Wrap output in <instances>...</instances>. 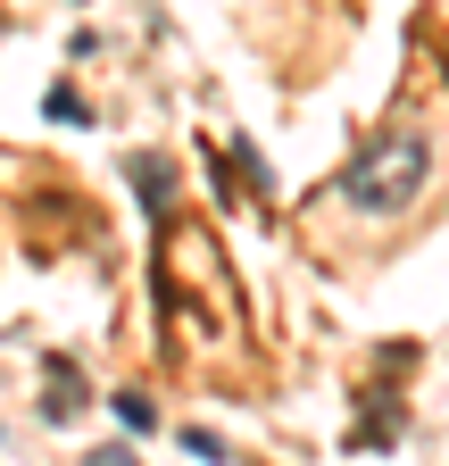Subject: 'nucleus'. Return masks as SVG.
Returning a JSON list of instances; mask_svg holds the SVG:
<instances>
[{
  "instance_id": "2",
  "label": "nucleus",
  "mask_w": 449,
  "mask_h": 466,
  "mask_svg": "<svg viewBox=\"0 0 449 466\" xmlns=\"http://www.w3.org/2000/svg\"><path fill=\"white\" fill-rule=\"evenodd\" d=\"M42 408H50V417H75V408H84V383H75V367H67V359L50 367V391H42Z\"/></svg>"
},
{
  "instance_id": "4",
  "label": "nucleus",
  "mask_w": 449,
  "mask_h": 466,
  "mask_svg": "<svg viewBox=\"0 0 449 466\" xmlns=\"http://www.w3.org/2000/svg\"><path fill=\"white\" fill-rule=\"evenodd\" d=\"M117 425H125V433H150L158 417H150V400H142V391H125V400H117Z\"/></svg>"
},
{
  "instance_id": "5",
  "label": "nucleus",
  "mask_w": 449,
  "mask_h": 466,
  "mask_svg": "<svg viewBox=\"0 0 449 466\" xmlns=\"http://www.w3.org/2000/svg\"><path fill=\"white\" fill-rule=\"evenodd\" d=\"M184 450H192V458H224V441H216L208 425H192V433H184Z\"/></svg>"
},
{
  "instance_id": "1",
  "label": "nucleus",
  "mask_w": 449,
  "mask_h": 466,
  "mask_svg": "<svg viewBox=\"0 0 449 466\" xmlns=\"http://www.w3.org/2000/svg\"><path fill=\"white\" fill-rule=\"evenodd\" d=\"M424 184H433V134H424V126H383V134L350 158V175H342L333 192H342L350 217L391 225V217H408V208H416Z\"/></svg>"
},
{
  "instance_id": "3",
  "label": "nucleus",
  "mask_w": 449,
  "mask_h": 466,
  "mask_svg": "<svg viewBox=\"0 0 449 466\" xmlns=\"http://www.w3.org/2000/svg\"><path fill=\"white\" fill-rule=\"evenodd\" d=\"M42 108L59 116V126H84V92H75V84H50V92H42Z\"/></svg>"
}]
</instances>
